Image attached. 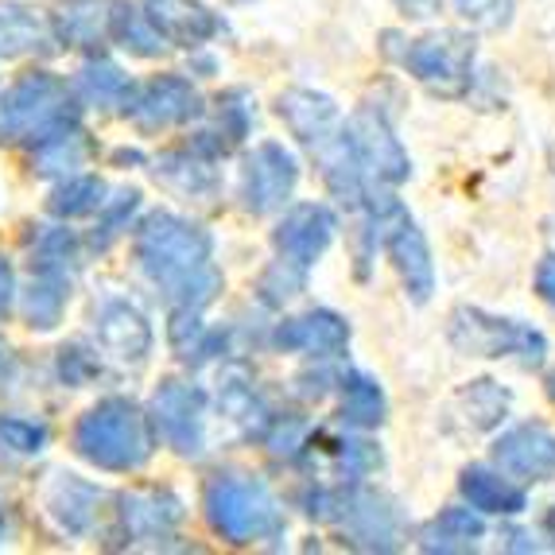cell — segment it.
<instances>
[{
    "instance_id": "obj_1",
    "label": "cell",
    "mask_w": 555,
    "mask_h": 555,
    "mask_svg": "<svg viewBox=\"0 0 555 555\" xmlns=\"http://www.w3.org/2000/svg\"><path fill=\"white\" fill-rule=\"evenodd\" d=\"M210 233L176 214H152L137 230L140 269L183 311H203L222 292V272L210 264Z\"/></svg>"
},
{
    "instance_id": "obj_2",
    "label": "cell",
    "mask_w": 555,
    "mask_h": 555,
    "mask_svg": "<svg viewBox=\"0 0 555 555\" xmlns=\"http://www.w3.org/2000/svg\"><path fill=\"white\" fill-rule=\"evenodd\" d=\"M152 447H156L152 420L144 416V408L125 397L93 404L75 427V451L102 470H140L152 459Z\"/></svg>"
},
{
    "instance_id": "obj_3",
    "label": "cell",
    "mask_w": 555,
    "mask_h": 555,
    "mask_svg": "<svg viewBox=\"0 0 555 555\" xmlns=\"http://www.w3.org/2000/svg\"><path fill=\"white\" fill-rule=\"evenodd\" d=\"M206 520L230 544H257V540H280L284 513L269 486L245 474H214L203 493Z\"/></svg>"
},
{
    "instance_id": "obj_4",
    "label": "cell",
    "mask_w": 555,
    "mask_h": 555,
    "mask_svg": "<svg viewBox=\"0 0 555 555\" xmlns=\"http://www.w3.org/2000/svg\"><path fill=\"white\" fill-rule=\"evenodd\" d=\"M334 230H338V218L323 203H304L284 214V222L272 233L276 264H272L264 284H260L269 304H284V299L304 292L307 272L326 253V245L334 241Z\"/></svg>"
},
{
    "instance_id": "obj_5",
    "label": "cell",
    "mask_w": 555,
    "mask_h": 555,
    "mask_svg": "<svg viewBox=\"0 0 555 555\" xmlns=\"http://www.w3.org/2000/svg\"><path fill=\"white\" fill-rule=\"evenodd\" d=\"M78 125V102L63 78L36 70L0 98V132L9 140H47Z\"/></svg>"
},
{
    "instance_id": "obj_6",
    "label": "cell",
    "mask_w": 555,
    "mask_h": 555,
    "mask_svg": "<svg viewBox=\"0 0 555 555\" xmlns=\"http://www.w3.org/2000/svg\"><path fill=\"white\" fill-rule=\"evenodd\" d=\"M451 346L470 353V358H517L520 365L537 370L547 358V338L537 326L517 323V319L486 315L478 307H459L451 315Z\"/></svg>"
},
{
    "instance_id": "obj_7",
    "label": "cell",
    "mask_w": 555,
    "mask_h": 555,
    "mask_svg": "<svg viewBox=\"0 0 555 555\" xmlns=\"http://www.w3.org/2000/svg\"><path fill=\"white\" fill-rule=\"evenodd\" d=\"M408 75L436 98H463L474 78V36L466 31H436L408 47L404 55Z\"/></svg>"
},
{
    "instance_id": "obj_8",
    "label": "cell",
    "mask_w": 555,
    "mask_h": 555,
    "mask_svg": "<svg viewBox=\"0 0 555 555\" xmlns=\"http://www.w3.org/2000/svg\"><path fill=\"white\" fill-rule=\"evenodd\" d=\"M346 137H350L353 159H358L361 176L373 179V183H404L412 176V159L400 149V140L392 137L389 120L380 117L377 109H358L346 125Z\"/></svg>"
},
{
    "instance_id": "obj_9",
    "label": "cell",
    "mask_w": 555,
    "mask_h": 555,
    "mask_svg": "<svg viewBox=\"0 0 555 555\" xmlns=\"http://www.w3.org/2000/svg\"><path fill=\"white\" fill-rule=\"evenodd\" d=\"M299 183V164L296 156L276 144V140H264L245 156L241 167V198H245V210L253 214H272L292 198Z\"/></svg>"
},
{
    "instance_id": "obj_10",
    "label": "cell",
    "mask_w": 555,
    "mask_h": 555,
    "mask_svg": "<svg viewBox=\"0 0 555 555\" xmlns=\"http://www.w3.org/2000/svg\"><path fill=\"white\" fill-rule=\"evenodd\" d=\"M152 424L164 436V443L171 451L195 459L203 454V424H206V397L195 385L183 380H164L152 397Z\"/></svg>"
},
{
    "instance_id": "obj_11",
    "label": "cell",
    "mask_w": 555,
    "mask_h": 555,
    "mask_svg": "<svg viewBox=\"0 0 555 555\" xmlns=\"http://www.w3.org/2000/svg\"><path fill=\"white\" fill-rule=\"evenodd\" d=\"M203 113V98L186 78L179 75H159L149 86L132 90L129 105H125V117H132L144 132L171 129V125H186Z\"/></svg>"
},
{
    "instance_id": "obj_12",
    "label": "cell",
    "mask_w": 555,
    "mask_h": 555,
    "mask_svg": "<svg viewBox=\"0 0 555 555\" xmlns=\"http://www.w3.org/2000/svg\"><path fill=\"white\" fill-rule=\"evenodd\" d=\"M276 113L287 129H292V137H296L311 156L323 152L326 144H334V140L346 132L343 117H338V105H334L326 93H315V90L280 93Z\"/></svg>"
},
{
    "instance_id": "obj_13",
    "label": "cell",
    "mask_w": 555,
    "mask_h": 555,
    "mask_svg": "<svg viewBox=\"0 0 555 555\" xmlns=\"http://www.w3.org/2000/svg\"><path fill=\"white\" fill-rule=\"evenodd\" d=\"M183 520V501L167 490H132L120 493V525L129 544L159 547Z\"/></svg>"
},
{
    "instance_id": "obj_14",
    "label": "cell",
    "mask_w": 555,
    "mask_h": 555,
    "mask_svg": "<svg viewBox=\"0 0 555 555\" xmlns=\"http://www.w3.org/2000/svg\"><path fill=\"white\" fill-rule=\"evenodd\" d=\"M385 249H389L392 264H397V276L408 296L416 304H427L431 292H436V264H431V253H427V237L416 230V222L404 210L385 225Z\"/></svg>"
},
{
    "instance_id": "obj_15",
    "label": "cell",
    "mask_w": 555,
    "mask_h": 555,
    "mask_svg": "<svg viewBox=\"0 0 555 555\" xmlns=\"http://www.w3.org/2000/svg\"><path fill=\"white\" fill-rule=\"evenodd\" d=\"M493 459L501 470L528 481H547L555 474V431L540 420L520 424L493 443Z\"/></svg>"
},
{
    "instance_id": "obj_16",
    "label": "cell",
    "mask_w": 555,
    "mask_h": 555,
    "mask_svg": "<svg viewBox=\"0 0 555 555\" xmlns=\"http://www.w3.org/2000/svg\"><path fill=\"white\" fill-rule=\"evenodd\" d=\"M334 525H343L350 544L365 547V552H392L397 547V509L377 493H346L343 517Z\"/></svg>"
},
{
    "instance_id": "obj_17",
    "label": "cell",
    "mask_w": 555,
    "mask_h": 555,
    "mask_svg": "<svg viewBox=\"0 0 555 555\" xmlns=\"http://www.w3.org/2000/svg\"><path fill=\"white\" fill-rule=\"evenodd\" d=\"M144 16L152 28L176 47H198L222 31V20L198 0H144Z\"/></svg>"
},
{
    "instance_id": "obj_18",
    "label": "cell",
    "mask_w": 555,
    "mask_h": 555,
    "mask_svg": "<svg viewBox=\"0 0 555 555\" xmlns=\"http://www.w3.org/2000/svg\"><path fill=\"white\" fill-rule=\"evenodd\" d=\"M272 343H276L280 350L334 358V353H343L346 346H350V326H346V319L334 315V311H307V315L280 323Z\"/></svg>"
},
{
    "instance_id": "obj_19",
    "label": "cell",
    "mask_w": 555,
    "mask_h": 555,
    "mask_svg": "<svg viewBox=\"0 0 555 555\" xmlns=\"http://www.w3.org/2000/svg\"><path fill=\"white\" fill-rule=\"evenodd\" d=\"M98 343L125 365H140L152 350V326L137 307L117 299V304H105L102 315H98Z\"/></svg>"
},
{
    "instance_id": "obj_20",
    "label": "cell",
    "mask_w": 555,
    "mask_h": 555,
    "mask_svg": "<svg viewBox=\"0 0 555 555\" xmlns=\"http://www.w3.org/2000/svg\"><path fill=\"white\" fill-rule=\"evenodd\" d=\"M459 490L470 501V509L493 513V517H517L525 513L528 498L520 486H513L509 478H501L490 466H466L463 478H459Z\"/></svg>"
},
{
    "instance_id": "obj_21",
    "label": "cell",
    "mask_w": 555,
    "mask_h": 555,
    "mask_svg": "<svg viewBox=\"0 0 555 555\" xmlns=\"http://www.w3.org/2000/svg\"><path fill=\"white\" fill-rule=\"evenodd\" d=\"M28 51H55V31L36 9L0 4V55H28Z\"/></svg>"
},
{
    "instance_id": "obj_22",
    "label": "cell",
    "mask_w": 555,
    "mask_h": 555,
    "mask_svg": "<svg viewBox=\"0 0 555 555\" xmlns=\"http://www.w3.org/2000/svg\"><path fill=\"white\" fill-rule=\"evenodd\" d=\"M66 296H70V272L66 269H36L28 287V299H24V311H28V323L39 331H51L63 319Z\"/></svg>"
},
{
    "instance_id": "obj_23",
    "label": "cell",
    "mask_w": 555,
    "mask_h": 555,
    "mask_svg": "<svg viewBox=\"0 0 555 555\" xmlns=\"http://www.w3.org/2000/svg\"><path fill=\"white\" fill-rule=\"evenodd\" d=\"M481 532H486L481 517H474L470 509H443L420 532V547L424 552H474Z\"/></svg>"
},
{
    "instance_id": "obj_24",
    "label": "cell",
    "mask_w": 555,
    "mask_h": 555,
    "mask_svg": "<svg viewBox=\"0 0 555 555\" xmlns=\"http://www.w3.org/2000/svg\"><path fill=\"white\" fill-rule=\"evenodd\" d=\"M156 179L171 183L176 191L191 198H203V195H214V186H218V171L210 167L206 152H171L156 164Z\"/></svg>"
},
{
    "instance_id": "obj_25",
    "label": "cell",
    "mask_w": 555,
    "mask_h": 555,
    "mask_svg": "<svg viewBox=\"0 0 555 555\" xmlns=\"http://www.w3.org/2000/svg\"><path fill=\"white\" fill-rule=\"evenodd\" d=\"M98 505H102V490H93L90 481L75 478V474L59 478L55 493H51V509H55L59 525H63L66 532H86L93 513H98Z\"/></svg>"
},
{
    "instance_id": "obj_26",
    "label": "cell",
    "mask_w": 555,
    "mask_h": 555,
    "mask_svg": "<svg viewBox=\"0 0 555 555\" xmlns=\"http://www.w3.org/2000/svg\"><path fill=\"white\" fill-rule=\"evenodd\" d=\"M113 0H70L63 9V39L70 47H93L109 36Z\"/></svg>"
},
{
    "instance_id": "obj_27",
    "label": "cell",
    "mask_w": 555,
    "mask_h": 555,
    "mask_svg": "<svg viewBox=\"0 0 555 555\" xmlns=\"http://www.w3.org/2000/svg\"><path fill=\"white\" fill-rule=\"evenodd\" d=\"M90 156H93L90 137H86V132H78V125H75V129L59 132V137L39 140L36 171H39V176H66V171L82 167Z\"/></svg>"
},
{
    "instance_id": "obj_28",
    "label": "cell",
    "mask_w": 555,
    "mask_h": 555,
    "mask_svg": "<svg viewBox=\"0 0 555 555\" xmlns=\"http://www.w3.org/2000/svg\"><path fill=\"white\" fill-rule=\"evenodd\" d=\"M385 420V392L365 373L343 377V424L350 427H377Z\"/></svg>"
},
{
    "instance_id": "obj_29",
    "label": "cell",
    "mask_w": 555,
    "mask_h": 555,
    "mask_svg": "<svg viewBox=\"0 0 555 555\" xmlns=\"http://www.w3.org/2000/svg\"><path fill=\"white\" fill-rule=\"evenodd\" d=\"M459 404H463L466 424H470L474 431H493V427L505 420V412H509V392L501 389L498 380L481 377V380H470V385L459 392Z\"/></svg>"
},
{
    "instance_id": "obj_30",
    "label": "cell",
    "mask_w": 555,
    "mask_h": 555,
    "mask_svg": "<svg viewBox=\"0 0 555 555\" xmlns=\"http://www.w3.org/2000/svg\"><path fill=\"white\" fill-rule=\"evenodd\" d=\"M109 36L117 39L125 51H132V55H144V59L159 55V51H164V43H167V39L152 28L149 16H140L137 9H129V4H117V0H113Z\"/></svg>"
},
{
    "instance_id": "obj_31",
    "label": "cell",
    "mask_w": 555,
    "mask_h": 555,
    "mask_svg": "<svg viewBox=\"0 0 555 555\" xmlns=\"http://www.w3.org/2000/svg\"><path fill=\"white\" fill-rule=\"evenodd\" d=\"M105 206V183L98 176H75L66 179L51 195V214L55 218H86V214Z\"/></svg>"
},
{
    "instance_id": "obj_32",
    "label": "cell",
    "mask_w": 555,
    "mask_h": 555,
    "mask_svg": "<svg viewBox=\"0 0 555 555\" xmlns=\"http://www.w3.org/2000/svg\"><path fill=\"white\" fill-rule=\"evenodd\" d=\"M82 90H86V98L98 105H129V98H132V82L120 75V66H113L109 59L86 63Z\"/></svg>"
},
{
    "instance_id": "obj_33",
    "label": "cell",
    "mask_w": 555,
    "mask_h": 555,
    "mask_svg": "<svg viewBox=\"0 0 555 555\" xmlns=\"http://www.w3.org/2000/svg\"><path fill=\"white\" fill-rule=\"evenodd\" d=\"M454 4L481 31H501L513 24V0H454Z\"/></svg>"
},
{
    "instance_id": "obj_34",
    "label": "cell",
    "mask_w": 555,
    "mask_h": 555,
    "mask_svg": "<svg viewBox=\"0 0 555 555\" xmlns=\"http://www.w3.org/2000/svg\"><path fill=\"white\" fill-rule=\"evenodd\" d=\"M140 206V191H125V195H117V203L105 210V218L98 222V230H93V249H109L113 241H117V233L129 225L132 210Z\"/></svg>"
},
{
    "instance_id": "obj_35",
    "label": "cell",
    "mask_w": 555,
    "mask_h": 555,
    "mask_svg": "<svg viewBox=\"0 0 555 555\" xmlns=\"http://www.w3.org/2000/svg\"><path fill=\"white\" fill-rule=\"evenodd\" d=\"M0 439H4V447H12L20 454H39L47 447V427L20 416H4L0 420Z\"/></svg>"
},
{
    "instance_id": "obj_36",
    "label": "cell",
    "mask_w": 555,
    "mask_h": 555,
    "mask_svg": "<svg viewBox=\"0 0 555 555\" xmlns=\"http://www.w3.org/2000/svg\"><path fill=\"white\" fill-rule=\"evenodd\" d=\"M249 105H241V93H225V98H218V125H222V137H225V149L230 144H237L245 132H249Z\"/></svg>"
},
{
    "instance_id": "obj_37",
    "label": "cell",
    "mask_w": 555,
    "mask_h": 555,
    "mask_svg": "<svg viewBox=\"0 0 555 555\" xmlns=\"http://www.w3.org/2000/svg\"><path fill=\"white\" fill-rule=\"evenodd\" d=\"M59 373H63L66 385H82L90 373H98V361L86 350H78V346H70V350H63V358H59Z\"/></svg>"
},
{
    "instance_id": "obj_38",
    "label": "cell",
    "mask_w": 555,
    "mask_h": 555,
    "mask_svg": "<svg viewBox=\"0 0 555 555\" xmlns=\"http://www.w3.org/2000/svg\"><path fill=\"white\" fill-rule=\"evenodd\" d=\"M537 296L555 311V253H547L537 264Z\"/></svg>"
},
{
    "instance_id": "obj_39",
    "label": "cell",
    "mask_w": 555,
    "mask_h": 555,
    "mask_svg": "<svg viewBox=\"0 0 555 555\" xmlns=\"http://www.w3.org/2000/svg\"><path fill=\"white\" fill-rule=\"evenodd\" d=\"M392 4H397V9L404 12L408 20H431L439 12V4H443V0H392Z\"/></svg>"
},
{
    "instance_id": "obj_40",
    "label": "cell",
    "mask_w": 555,
    "mask_h": 555,
    "mask_svg": "<svg viewBox=\"0 0 555 555\" xmlns=\"http://www.w3.org/2000/svg\"><path fill=\"white\" fill-rule=\"evenodd\" d=\"M9 307H12V269L9 260L0 257V319L9 315Z\"/></svg>"
},
{
    "instance_id": "obj_41",
    "label": "cell",
    "mask_w": 555,
    "mask_h": 555,
    "mask_svg": "<svg viewBox=\"0 0 555 555\" xmlns=\"http://www.w3.org/2000/svg\"><path fill=\"white\" fill-rule=\"evenodd\" d=\"M9 373H12V350L4 343H0V385L9 380Z\"/></svg>"
},
{
    "instance_id": "obj_42",
    "label": "cell",
    "mask_w": 555,
    "mask_h": 555,
    "mask_svg": "<svg viewBox=\"0 0 555 555\" xmlns=\"http://www.w3.org/2000/svg\"><path fill=\"white\" fill-rule=\"evenodd\" d=\"M547 397L555 400V373H552V377H547Z\"/></svg>"
},
{
    "instance_id": "obj_43",
    "label": "cell",
    "mask_w": 555,
    "mask_h": 555,
    "mask_svg": "<svg viewBox=\"0 0 555 555\" xmlns=\"http://www.w3.org/2000/svg\"><path fill=\"white\" fill-rule=\"evenodd\" d=\"M4 532H9V525H4V509H0V540H4Z\"/></svg>"
},
{
    "instance_id": "obj_44",
    "label": "cell",
    "mask_w": 555,
    "mask_h": 555,
    "mask_svg": "<svg viewBox=\"0 0 555 555\" xmlns=\"http://www.w3.org/2000/svg\"><path fill=\"white\" fill-rule=\"evenodd\" d=\"M547 528H552V537H555V509H552V517H547Z\"/></svg>"
}]
</instances>
